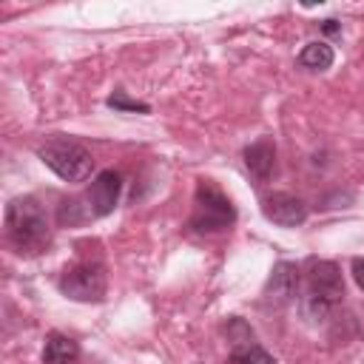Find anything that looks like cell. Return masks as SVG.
I'll use <instances>...</instances> for the list:
<instances>
[{"label":"cell","instance_id":"obj_1","mask_svg":"<svg viewBox=\"0 0 364 364\" xmlns=\"http://www.w3.org/2000/svg\"><path fill=\"white\" fill-rule=\"evenodd\" d=\"M344 296V279L336 262L310 259L304 270V290L299 293V316L307 324H321Z\"/></svg>","mask_w":364,"mask_h":364},{"label":"cell","instance_id":"obj_2","mask_svg":"<svg viewBox=\"0 0 364 364\" xmlns=\"http://www.w3.org/2000/svg\"><path fill=\"white\" fill-rule=\"evenodd\" d=\"M6 239L20 256H37L51 245V228L34 196H14L6 205Z\"/></svg>","mask_w":364,"mask_h":364},{"label":"cell","instance_id":"obj_3","mask_svg":"<svg viewBox=\"0 0 364 364\" xmlns=\"http://www.w3.org/2000/svg\"><path fill=\"white\" fill-rule=\"evenodd\" d=\"M119 191H122V179L117 171H100L88 191L82 196H74V199H65L57 210V219L60 225H80V222H88V219H100V216H108L117 202H119Z\"/></svg>","mask_w":364,"mask_h":364},{"label":"cell","instance_id":"obj_4","mask_svg":"<svg viewBox=\"0 0 364 364\" xmlns=\"http://www.w3.org/2000/svg\"><path fill=\"white\" fill-rule=\"evenodd\" d=\"M236 222V208L233 202L210 182V179H196L193 191V213L188 219V230L199 236L222 233L230 230Z\"/></svg>","mask_w":364,"mask_h":364},{"label":"cell","instance_id":"obj_5","mask_svg":"<svg viewBox=\"0 0 364 364\" xmlns=\"http://www.w3.org/2000/svg\"><path fill=\"white\" fill-rule=\"evenodd\" d=\"M37 156L43 159L46 168H51L65 182H85L94 171L91 151L71 136H48L37 148Z\"/></svg>","mask_w":364,"mask_h":364},{"label":"cell","instance_id":"obj_6","mask_svg":"<svg viewBox=\"0 0 364 364\" xmlns=\"http://www.w3.org/2000/svg\"><path fill=\"white\" fill-rule=\"evenodd\" d=\"M57 287L63 296H68L74 301H102L105 287H108L102 259H77L74 264H68L60 273Z\"/></svg>","mask_w":364,"mask_h":364},{"label":"cell","instance_id":"obj_7","mask_svg":"<svg viewBox=\"0 0 364 364\" xmlns=\"http://www.w3.org/2000/svg\"><path fill=\"white\" fill-rule=\"evenodd\" d=\"M299 287H301V270H299V264L282 259V262L273 264V270H270V276H267V282H264L262 296H264L267 304L284 307V304L296 301Z\"/></svg>","mask_w":364,"mask_h":364},{"label":"cell","instance_id":"obj_8","mask_svg":"<svg viewBox=\"0 0 364 364\" xmlns=\"http://www.w3.org/2000/svg\"><path fill=\"white\" fill-rule=\"evenodd\" d=\"M262 213L267 222L279 228H299L307 222V205L301 196L287 193V191H273L262 199Z\"/></svg>","mask_w":364,"mask_h":364},{"label":"cell","instance_id":"obj_9","mask_svg":"<svg viewBox=\"0 0 364 364\" xmlns=\"http://www.w3.org/2000/svg\"><path fill=\"white\" fill-rule=\"evenodd\" d=\"M242 156H245V168L250 171V176H253L256 182H267L270 173L276 171V145H273V139H267V136L250 142Z\"/></svg>","mask_w":364,"mask_h":364},{"label":"cell","instance_id":"obj_10","mask_svg":"<svg viewBox=\"0 0 364 364\" xmlns=\"http://www.w3.org/2000/svg\"><path fill=\"white\" fill-rule=\"evenodd\" d=\"M80 344L65 333H48L43 344V364H77Z\"/></svg>","mask_w":364,"mask_h":364},{"label":"cell","instance_id":"obj_11","mask_svg":"<svg viewBox=\"0 0 364 364\" xmlns=\"http://www.w3.org/2000/svg\"><path fill=\"white\" fill-rule=\"evenodd\" d=\"M333 60H336L333 46H327L324 40H313L299 51V65L307 71H327L333 65Z\"/></svg>","mask_w":364,"mask_h":364},{"label":"cell","instance_id":"obj_12","mask_svg":"<svg viewBox=\"0 0 364 364\" xmlns=\"http://www.w3.org/2000/svg\"><path fill=\"white\" fill-rule=\"evenodd\" d=\"M236 347H233V353L228 355V361L225 364H276V358L264 350V347H259L256 341H233Z\"/></svg>","mask_w":364,"mask_h":364},{"label":"cell","instance_id":"obj_13","mask_svg":"<svg viewBox=\"0 0 364 364\" xmlns=\"http://www.w3.org/2000/svg\"><path fill=\"white\" fill-rule=\"evenodd\" d=\"M108 105H111V108H125V111H142V114L148 111V105H145V102H131V100H125V97H122V91H119V94H114V97H108Z\"/></svg>","mask_w":364,"mask_h":364},{"label":"cell","instance_id":"obj_14","mask_svg":"<svg viewBox=\"0 0 364 364\" xmlns=\"http://www.w3.org/2000/svg\"><path fill=\"white\" fill-rule=\"evenodd\" d=\"M350 270H353L355 284L364 290V256H355V259H353V264H350Z\"/></svg>","mask_w":364,"mask_h":364},{"label":"cell","instance_id":"obj_15","mask_svg":"<svg viewBox=\"0 0 364 364\" xmlns=\"http://www.w3.org/2000/svg\"><path fill=\"white\" fill-rule=\"evenodd\" d=\"M321 28H324L327 34H336V31H338V23H336V20H324V23H321Z\"/></svg>","mask_w":364,"mask_h":364}]
</instances>
